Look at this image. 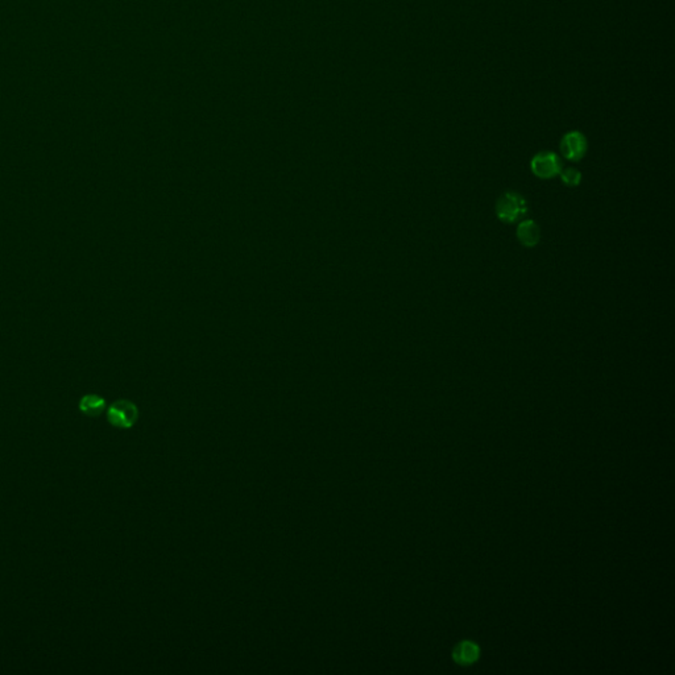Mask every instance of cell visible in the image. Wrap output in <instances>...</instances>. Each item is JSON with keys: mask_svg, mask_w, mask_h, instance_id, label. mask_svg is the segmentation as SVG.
<instances>
[{"mask_svg": "<svg viewBox=\"0 0 675 675\" xmlns=\"http://www.w3.org/2000/svg\"><path fill=\"white\" fill-rule=\"evenodd\" d=\"M528 213L525 198L516 192H507L496 202V216L503 223L512 225L522 219Z\"/></svg>", "mask_w": 675, "mask_h": 675, "instance_id": "obj_1", "label": "cell"}, {"mask_svg": "<svg viewBox=\"0 0 675 675\" xmlns=\"http://www.w3.org/2000/svg\"><path fill=\"white\" fill-rule=\"evenodd\" d=\"M139 418V409L134 402L119 400L108 406L107 420L118 429H129Z\"/></svg>", "mask_w": 675, "mask_h": 675, "instance_id": "obj_2", "label": "cell"}, {"mask_svg": "<svg viewBox=\"0 0 675 675\" xmlns=\"http://www.w3.org/2000/svg\"><path fill=\"white\" fill-rule=\"evenodd\" d=\"M530 169L533 175L541 180H550V178L559 176L563 167H562V160L559 158L557 153L545 151V152H539L532 158Z\"/></svg>", "mask_w": 675, "mask_h": 675, "instance_id": "obj_3", "label": "cell"}, {"mask_svg": "<svg viewBox=\"0 0 675 675\" xmlns=\"http://www.w3.org/2000/svg\"><path fill=\"white\" fill-rule=\"evenodd\" d=\"M559 149L562 156L566 160L577 163L587 153V139L579 131H571L562 137L559 143Z\"/></svg>", "mask_w": 675, "mask_h": 675, "instance_id": "obj_4", "label": "cell"}, {"mask_svg": "<svg viewBox=\"0 0 675 675\" xmlns=\"http://www.w3.org/2000/svg\"><path fill=\"white\" fill-rule=\"evenodd\" d=\"M516 235L519 239L520 243L527 247V248H533L539 245L541 239V230L539 225L534 221H524L520 223L516 231Z\"/></svg>", "mask_w": 675, "mask_h": 675, "instance_id": "obj_5", "label": "cell"}, {"mask_svg": "<svg viewBox=\"0 0 675 675\" xmlns=\"http://www.w3.org/2000/svg\"><path fill=\"white\" fill-rule=\"evenodd\" d=\"M479 656V646L471 641L460 642L459 645L454 649V653H452L455 662L459 665H471L475 661H478Z\"/></svg>", "mask_w": 675, "mask_h": 675, "instance_id": "obj_6", "label": "cell"}, {"mask_svg": "<svg viewBox=\"0 0 675 675\" xmlns=\"http://www.w3.org/2000/svg\"><path fill=\"white\" fill-rule=\"evenodd\" d=\"M106 409V401L98 394H86L79 401V411L88 417H99Z\"/></svg>", "mask_w": 675, "mask_h": 675, "instance_id": "obj_7", "label": "cell"}, {"mask_svg": "<svg viewBox=\"0 0 675 675\" xmlns=\"http://www.w3.org/2000/svg\"><path fill=\"white\" fill-rule=\"evenodd\" d=\"M560 180L565 185L568 186V187H575V186L580 184L582 181V173L575 169V168H566V169H562L560 173Z\"/></svg>", "mask_w": 675, "mask_h": 675, "instance_id": "obj_8", "label": "cell"}]
</instances>
